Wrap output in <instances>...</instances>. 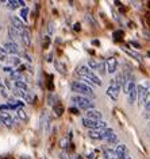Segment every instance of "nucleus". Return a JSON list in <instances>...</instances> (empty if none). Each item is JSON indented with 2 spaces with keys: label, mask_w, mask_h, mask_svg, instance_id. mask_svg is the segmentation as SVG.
I'll return each mask as SVG.
<instances>
[{
  "label": "nucleus",
  "mask_w": 150,
  "mask_h": 159,
  "mask_svg": "<svg viewBox=\"0 0 150 159\" xmlns=\"http://www.w3.org/2000/svg\"><path fill=\"white\" fill-rule=\"evenodd\" d=\"M70 88H72L73 92H77V93H80L82 94V96H88V97H95V93H93V90L91 89V86L89 85H87L84 84L82 81H73L72 84H70Z\"/></svg>",
  "instance_id": "1"
},
{
  "label": "nucleus",
  "mask_w": 150,
  "mask_h": 159,
  "mask_svg": "<svg viewBox=\"0 0 150 159\" xmlns=\"http://www.w3.org/2000/svg\"><path fill=\"white\" fill-rule=\"evenodd\" d=\"M72 102L77 107V108L84 109V111H88V109H93L95 108L93 101H91V98L85 97V96H73L72 97Z\"/></svg>",
  "instance_id": "2"
},
{
  "label": "nucleus",
  "mask_w": 150,
  "mask_h": 159,
  "mask_svg": "<svg viewBox=\"0 0 150 159\" xmlns=\"http://www.w3.org/2000/svg\"><path fill=\"white\" fill-rule=\"evenodd\" d=\"M88 67L91 70H93V73H95V71H97V73H100V74H105L104 63L103 62H99V61H96V59H89Z\"/></svg>",
  "instance_id": "3"
},
{
  "label": "nucleus",
  "mask_w": 150,
  "mask_h": 159,
  "mask_svg": "<svg viewBox=\"0 0 150 159\" xmlns=\"http://www.w3.org/2000/svg\"><path fill=\"white\" fill-rule=\"evenodd\" d=\"M39 121H41V127H42V129L45 131V134H49L50 132V116L46 111H42Z\"/></svg>",
  "instance_id": "4"
},
{
  "label": "nucleus",
  "mask_w": 150,
  "mask_h": 159,
  "mask_svg": "<svg viewBox=\"0 0 150 159\" xmlns=\"http://www.w3.org/2000/svg\"><path fill=\"white\" fill-rule=\"evenodd\" d=\"M11 23H12L11 26H12L14 29L16 30L21 35L27 30V29H26V26H25V23L22 22V19H19L18 16H11Z\"/></svg>",
  "instance_id": "5"
},
{
  "label": "nucleus",
  "mask_w": 150,
  "mask_h": 159,
  "mask_svg": "<svg viewBox=\"0 0 150 159\" xmlns=\"http://www.w3.org/2000/svg\"><path fill=\"white\" fill-rule=\"evenodd\" d=\"M3 49H4V51H6L7 54H12V55L19 54V47H18V45H16V43H14V42H11V41L6 42L4 45H3Z\"/></svg>",
  "instance_id": "6"
},
{
  "label": "nucleus",
  "mask_w": 150,
  "mask_h": 159,
  "mask_svg": "<svg viewBox=\"0 0 150 159\" xmlns=\"http://www.w3.org/2000/svg\"><path fill=\"white\" fill-rule=\"evenodd\" d=\"M115 154H116L118 159H126L129 157V150L124 144H118L115 147Z\"/></svg>",
  "instance_id": "7"
},
{
  "label": "nucleus",
  "mask_w": 150,
  "mask_h": 159,
  "mask_svg": "<svg viewBox=\"0 0 150 159\" xmlns=\"http://www.w3.org/2000/svg\"><path fill=\"white\" fill-rule=\"evenodd\" d=\"M116 67H118V61H116V58H112V57H110L105 59V69H107L108 73H115V70H116Z\"/></svg>",
  "instance_id": "8"
},
{
  "label": "nucleus",
  "mask_w": 150,
  "mask_h": 159,
  "mask_svg": "<svg viewBox=\"0 0 150 159\" xmlns=\"http://www.w3.org/2000/svg\"><path fill=\"white\" fill-rule=\"evenodd\" d=\"M101 117H103V115H101L100 111H97V109H95V108L87 111V119H91V120L99 121V120H101Z\"/></svg>",
  "instance_id": "9"
},
{
  "label": "nucleus",
  "mask_w": 150,
  "mask_h": 159,
  "mask_svg": "<svg viewBox=\"0 0 150 159\" xmlns=\"http://www.w3.org/2000/svg\"><path fill=\"white\" fill-rule=\"evenodd\" d=\"M0 121L3 123L6 127H12V117H11V115L8 112H0Z\"/></svg>",
  "instance_id": "10"
},
{
  "label": "nucleus",
  "mask_w": 150,
  "mask_h": 159,
  "mask_svg": "<svg viewBox=\"0 0 150 159\" xmlns=\"http://www.w3.org/2000/svg\"><path fill=\"white\" fill-rule=\"evenodd\" d=\"M119 92H120V88L119 86H116V85H111L107 89V94L112 98V100H116V98L119 97Z\"/></svg>",
  "instance_id": "11"
},
{
  "label": "nucleus",
  "mask_w": 150,
  "mask_h": 159,
  "mask_svg": "<svg viewBox=\"0 0 150 159\" xmlns=\"http://www.w3.org/2000/svg\"><path fill=\"white\" fill-rule=\"evenodd\" d=\"M6 6L8 7V8H11V10H15V8H18L19 6L25 8L26 3L23 2V0H10V2H7V4H6Z\"/></svg>",
  "instance_id": "12"
},
{
  "label": "nucleus",
  "mask_w": 150,
  "mask_h": 159,
  "mask_svg": "<svg viewBox=\"0 0 150 159\" xmlns=\"http://www.w3.org/2000/svg\"><path fill=\"white\" fill-rule=\"evenodd\" d=\"M91 71H92V70H91L87 65H78L77 69H76V73L78 75H81V77H87V75H88Z\"/></svg>",
  "instance_id": "13"
},
{
  "label": "nucleus",
  "mask_w": 150,
  "mask_h": 159,
  "mask_svg": "<svg viewBox=\"0 0 150 159\" xmlns=\"http://www.w3.org/2000/svg\"><path fill=\"white\" fill-rule=\"evenodd\" d=\"M8 37L11 39V42L15 43V41H18V38H21V34H19L12 26H10L8 27Z\"/></svg>",
  "instance_id": "14"
},
{
  "label": "nucleus",
  "mask_w": 150,
  "mask_h": 159,
  "mask_svg": "<svg viewBox=\"0 0 150 159\" xmlns=\"http://www.w3.org/2000/svg\"><path fill=\"white\" fill-rule=\"evenodd\" d=\"M103 155H104L105 159H118L116 154H115V150H112V148H104Z\"/></svg>",
  "instance_id": "15"
},
{
  "label": "nucleus",
  "mask_w": 150,
  "mask_h": 159,
  "mask_svg": "<svg viewBox=\"0 0 150 159\" xmlns=\"http://www.w3.org/2000/svg\"><path fill=\"white\" fill-rule=\"evenodd\" d=\"M89 138L91 139H95V140H99V139H101V131L100 129H89Z\"/></svg>",
  "instance_id": "16"
},
{
  "label": "nucleus",
  "mask_w": 150,
  "mask_h": 159,
  "mask_svg": "<svg viewBox=\"0 0 150 159\" xmlns=\"http://www.w3.org/2000/svg\"><path fill=\"white\" fill-rule=\"evenodd\" d=\"M14 88L15 89H19V90H29L27 88L26 82H23L22 80H19V81H14Z\"/></svg>",
  "instance_id": "17"
},
{
  "label": "nucleus",
  "mask_w": 150,
  "mask_h": 159,
  "mask_svg": "<svg viewBox=\"0 0 150 159\" xmlns=\"http://www.w3.org/2000/svg\"><path fill=\"white\" fill-rule=\"evenodd\" d=\"M137 98H138V93H137V88H135L127 94V100H129L130 104H134V102L137 101Z\"/></svg>",
  "instance_id": "18"
},
{
  "label": "nucleus",
  "mask_w": 150,
  "mask_h": 159,
  "mask_svg": "<svg viewBox=\"0 0 150 159\" xmlns=\"http://www.w3.org/2000/svg\"><path fill=\"white\" fill-rule=\"evenodd\" d=\"M53 111H54V112H56L57 116H61V115L64 113V107H62L61 102H58V101H57L56 104L53 105Z\"/></svg>",
  "instance_id": "19"
},
{
  "label": "nucleus",
  "mask_w": 150,
  "mask_h": 159,
  "mask_svg": "<svg viewBox=\"0 0 150 159\" xmlns=\"http://www.w3.org/2000/svg\"><path fill=\"white\" fill-rule=\"evenodd\" d=\"M112 135H114V131H112V128H108V127L101 131V139H104V140H107V139L111 138Z\"/></svg>",
  "instance_id": "20"
},
{
  "label": "nucleus",
  "mask_w": 150,
  "mask_h": 159,
  "mask_svg": "<svg viewBox=\"0 0 150 159\" xmlns=\"http://www.w3.org/2000/svg\"><path fill=\"white\" fill-rule=\"evenodd\" d=\"M16 116L23 121H27V119H29V116H27V113L25 112L23 108H16Z\"/></svg>",
  "instance_id": "21"
},
{
  "label": "nucleus",
  "mask_w": 150,
  "mask_h": 159,
  "mask_svg": "<svg viewBox=\"0 0 150 159\" xmlns=\"http://www.w3.org/2000/svg\"><path fill=\"white\" fill-rule=\"evenodd\" d=\"M21 38H22V41H23V43H25L26 46H29L30 43H31V37H30V33L27 30L21 35Z\"/></svg>",
  "instance_id": "22"
},
{
  "label": "nucleus",
  "mask_w": 150,
  "mask_h": 159,
  "mask_svg": "<svg viewBox=\"0 0 150 159\" xmlns=\"http://www.w3.org/2000/svg\"><path fill=\"white\" fill-rule=\"evenodd\" d=\"M56 69L60 71V73L62 74H66V69H65V63L62 62V61H57L56 62Z\"/></svg>",
  "instance_id": "23"
},
{
  "label": "nucleus",
  "mask_w": 150,
  "mask_h": 159,
  "mask_svg": "<svg viewBox=\"0 0 150 159\" xmlns=\"http://www.w3.org/2000/svg\"><path fill=\"white\" fill-rule=\"evenodd\" d=\"M25 100H26L27 102H30V104H34V101H35V94H34L33 92H31V90H27Z\"/></svg>",
  "instance_id": "24"
},
{
  "label": "nucleus",
  "mask_w": 150,
  "mask_h": 159,
  "mask_svg": "<svg viewBox=\"0 0 150 159\" xmlns=\"http://www.w3.org/2000/svg\"><path fill=\"white\" fill-rule=\"evenodd\" d=\"M143 105H145V109H146V112L150 113V92L148 93V96H146L145 98V101H143Z\"/></svg>",
  "instance_id": "25"
},
{
  "label": "nucleus",
  "mask_w": 150,
  "mask_h": 159,
  "mask_svg": "<svg viewBox=\"0 0 150 159\" xmlns=\"http://www.w3.org/2000/svg\"><path fill=\"white\" fill-rule=\"evenodd\" d=\"M56 102H57V100H56V97H54L53 93H49V94H47V104L53 107L54 104H56Z\"/></svg>",
  "instance_id": "26"
},
{
  "label": "nucleus",
  "mask_w": 150,
  "mask_h": 159,
  "mask_svg": "<svg viewBox=\"0 0 150 159\" xmlns=\"http://www.w3.org/2000/svg\"><path fill=\"white\" fill-rule=\"evenodd\" d=\"M47 78V88H49L50 92H53L54 90V86H53V75H46Z\"/></svg>",
  "instance_id": "27"
},
{
  "label": "nucleus",
  "mask_w": 150,
  "mask_h": 159,
  "mask_svg": "<svg viewBox=\"0 0 150 159\" xmlns=\"http://www.w3.org/2000/svg\"><path fill=\"white\" fill-rule=\"evenodd\" d=\"M118 142H119V139H118V136H116L115 134H114L111 138L107 139V143H108V144H116V146H118Z\"/></svg>",
  "instance_id": "28"
},
{
  "label": "nucleus",
  "mask_w": 150,
  "mask_h": 159,
  "mask_svg": "<svg viewBox=\"0 0 150 159\" xmlns=\"http://www.w3.org/2000/svg\"><path fill=\"white\" fill-rule=\"evenodd\" d=\"M21 18L23 19V20H27L29 19V8H23L22 11H21Z\"/></svg>",
  "instance_id": "29"
},
{
  "label": "nucleus",
  "mask_w": 150,
  "mask_h": 159,
  "mask_svg": "<svg viewBox=\"0 0 150 159\" xmlns=\"http://www.w3.org/2000/svg\"><path fill=\"white\" fill-rule=\"evenodd\" d=\"M7 58H8L7 57V53L4 51V49H3V46H0V61L4 62V61H7Z\"/></svg>",
  "instance_id": "30"
},
{
  "label": "nucleus",
  "mask_w": 150,
  "mask_h": 159,
  "mask_svg": "<svg viewBox=\"0 0 150 159\" xmlns=\"http://www.w3.org/2000/svg\"><path fill=\"white\" fill-rule=\"evenodd\" d=\"M8 59H10V62L12 63V65H15V66L21 65V58H18V57H10Z\"/></svg>",
  "instance_id": "31"
},
{
  "label": "nucleus",
  "mask_w": 150,
  "mask_h": 159,
  "mask_svg": "<svg viewBox=\"0 0 150 159\" xmlns=\"http://www.w3.org/2000/svg\"><path fill=\"white\" fill-rule=\"evenodd\" d=\"M54 34V25L53 23H49L47 25V37H52Z\"/></svg>",
  "instance_id": "32"
},
{
  "label": "nucleus",
  "mask_w": 150,
  "mask_h": 159,
  "mask_svg": "<svg viewBox=\"0 0 150 159\" xmlns=\"http://www.w3.org/2000/svg\"><path fill=\"white\" fill-rule=\"evenodd\" d=\"M43 49H47V47H49V45H50V37H43Z\"/></svg>",
  "instance_id": "33"
},
{
  "label": "nucleus",
  "mask_w": 150,
  "mask_h": 159,
  "mask_svg": "<svg viewBox=\"0 0 150 159\" xmlns=\"http://www.w3.org/2000/svg\"><path fill=\"white\" fill-rule=\"evenodd\" d=\"M123 37V31H115L114 33V39H116V41H119Z\"/></svg>",
  "instance_id": "34"
},
{
  "label": "nucleus",
  "mask_w": 150,
  "mask_h": 159,
  "mask_svg": "<svg viewBox=\"0 0 150 159\" xmlns=\"http://www.w3.org/2000/svg\"><path fill=\"white\" fill-rule=\"evenodd\" d=\"M3 70H4L6 73H8V74H11V73H14V71H15L11 66H4V67H3Z\"/></svg>",
  "instance_id": "35"
},
{
  "label": "nucleus",
  "mask_w": 150,
  "mask_h": 159,
  "mask_svg": "<svg viewBox=\"0 0 150 159\" xmlns=\"http://www.w3.org/2000/svg\"><path fill=\"white\" fill-rule=\"evenodd\" d=\"M69 112H70V113H73V115H78V113H80L76 107H70V108H69Z\"/></svg>",
  "instance_id": "36"
},
{
  "label": "nucleus",
  "mask_w": 150,
  "mask_h": 159,
  "mask_svg": "<svg viewBox=\"0 0 150 159\" xmlns=\"http://www.w3.org/2000/svg\"><path fill=\"white\" fill-rule=\"evenodd\" d=\"M6 109H11V107L8 104H4V105H0V112H3V111Z\"/></svg>",
  "instance_id": "37"
},
{
  "label": "nucleus",
  "mask_w": 150,
  "mask_h": 159,
  "mask_svg": "<svg viewBox=\"0 0 150 159\" xmlns=\"http://www.w3.org/2000/svg\"><path fill=\"white\" fill-rule=\"evenodd\" d=\"M73 29H74V30H76V31H80V29H81V27H80V23H74Z\"/></svg>",
  "instance_id": "38"
},
{
  "label": "nucleus",
  "mask_w": 150,
  "mask_h": 159,
  "mask_svg": "<svg viewBox=\"0 0 150 159\" xmlns=\"http://www.w3.org/2000/svg\"><path fill=\"white\" fill-rule=\"evenodd\" d=\"M130 45H131V46H134V47H135V49H139V43H137V42H130Z\"/></svg>",
  "instance_id": "39"
},
{
  "label": "nucleus",
  "mask_w": 150,
  "mask_h": 159,
  "mask_svg": "<svg viewBox=\"0 0 150 159\" xmlns=\"http://www.w3.org/2000/svg\"><path fill=\"white\" fill-rule=\"evenodd\" d=\"M25 70H26L25 65H19V69H16V71H25Z\"/></svg>",
  "instance_id": "40"
},
{
  "label": "nucleus",
  "mask_w": 150,
  "mask_h": 159,
  "mask_svg": "<svg viewBox=\"0 0 150 159\" xmlns=\"http://www.w3.org/2000/svg\"><path fill=\"white\" fill-rule=\"evenodd\" d=\"M46 61H47V62H52V61H53V55H52V54L47 55V59H46Z\"/></svg>",
  "instance_id": "41"
},
{
  "label": "nucleus",
  "mask_w": 150,
  "mask_h": 159,
  "mask_svg": "<svg viewBox=\"0 0 150 159\" xmlns=\"http://www.w3.org/2000/svg\"><path fill=\"white\" fill-rule=\"evenodd\" d=\"M87 158H88V159H93V158H95V154H92V152H91V154H88V155H87Z\"/></svg>",
  "instance_id": "42"
},
{
  "label": "nucleus",
  "mask_w": 150,
  "mask_h": 159,
  "mask_svg": "<svg viewBox=\"0 0 150 159\" xmlns=\"http://www.w3.org/2000/svg\"><path fill=\"white\" fill-rule=\"evenodd\" d=\"M70 159H80V158H78V155L73 154V155H70Z\"/></svg>",
  "instance_id": "43"
},
{
  "label": "nucleus",
  "mask_w": 150,
  "mask_h": 159,
  "mask_svg": "<svg viewBox=\"0 0 150 159\" xmlns=\"http://www.w3.org/2000/svg\"><path fill=\"white\" fill-rule=\"evenodd\" d=\"M60 159H66V155H65V154H62L61 157H60Z\"/></svg>",
  "instance_id": "44"
},
{
  "label": "nucleus",
  "mask_w": 150,
  "mask_h": 159,
  "mask_svg": "<svg viewBox=\"0 0 150 159\" xmlns=\"http://www.w3.org/2000/svg\"><path fill=\"white\" fill-rule=\"evenodd\" d=\"M21 159H27V158H26V157H23V155H22V157H21ZM29 159H30V158H29Z\"/></svg>",
  "instance_id": "45"
},
{
  "label": "nucleus",
  "mask_w": 150,
  "mask_h": 159,
  "mask_svg": "<svg viewBox=\"0 0 150 159\" xmlns=\"http://www.w3.org/2000/svg\"><path fill=\"white\" fill-rule=\"evenodd\" d=\"M148 55H149V57H150V51H149V53H148Z\"/></svg>",
  "instance_id": "46"
},
{
  "label": "nucleus",
  "mask_w": 150,
  "mask_h": 159,
  "mask_svg": "<svg viewBox=\"0 0 150 159\" xmlns=\"http://www.w3.org/2000/svg\"><path fill=\"white\" fill-rule=\"evenodd\" d=\"M126 159H131V158H130V157H127V158H126Z\"/></svg>",
  "instance_id": "47"
},
{
  "label": "nucleus",
  "mask_w": 150,
  "mask_h": 159,
  "mask_svg": "<svg viewBox=\"0 0 150 159\" xmlns=\"http://www.w3.org/2000/svg\"><path fill=\"white\" fill-rule=\"evenodd\" d=\"M0 30H2V26H0Z\"/></svg>",
  "instance_id": "48"
}]
</instances>
